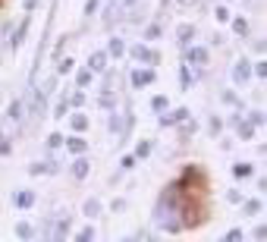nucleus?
Listing matches in <instances>:
<instances>
[{
  "mask_svg": "<svg viewBox=\"0 0 267 242\" xmlns=\"http://www.w3.org/2000/svg\"><path fill=\"white\" fill-rule=\"evenodd\" d=\"M201 217H195V208L192 201L186 198V185L173 182L167 185L164 192H160L157 204H154V223L164 233H180L186 227H192V223H198Z\"/></svg>",
  "mask_w": 267,
  "mask_h": 242,
  "instance_id": "1",
  "label": "nucleus"
},
{
  "mask_svg": "<svg viewBox=\"0 0 267 242\" xmlns=\"http://www.w3.org/2000/svg\"><path fill=\"white\" fill-rule=\"evenodd\" d=\"M186 63L192 66V72L195 76H201V66H207L211 63V53H207V47H186Z\"/></svg>",
  "mask_w": 267,
  "mask_h": 242,
  "instance_id": "2",
  "label": "nucleus"
},
{
  "mask_svg": "<svg viewBox=\"0 0 267 242\" xmlns=\"http://www.w3.org/2000/svg\"><path fill=\"white\" fill-rule=\"evenodd\" d=\"M126 53H132L138 63H160V53L151 50V47H145V44H135V47H129Z\"/></svg>",
  "mask_w": 267,
  "mask_h": 242,
  "instance_id": "3",
  "label": "nucleus"
},
{
  "mask_svg": "<svg viewBox=\"0 0 267 242\" xmlns=\"http://www.w3.org/2000/svg\"><path fill=\"white\" fill-rule=\"evenodd\" d=\"M69 173H73V179H76V182H82L88 173H92V160H88L85 154H76L73 167H69Z\"/></svg>",
  "mask_w": 267,
  "mask_h": 242,
  "instance_id": "4",
  "label": "nucleus"
},
{
  "mask_svg": "<svg viewBox=\"0 0 267 242\" xmlns=\"http://www.w3.org/2000/svg\"><path fill=\"white\" fill-rule=\"evenodd\" d=\"M183 120H189V110L186 107H176V110H164V114H160V126H180Z\"/></svg>",
  "mask_w": 267,
  "mask_h": 242,
  "instance_id": "5",
  "label": "nucleus"
},
{
  "mask_svg": "<svg viewBox=\"0 0 267 242\" xmlns=\"http://www.w3.org/2000/svg\"><path fill=\"white\" fill-rule=\"evenodd\" d=\"M28 25H32V16H22V22L16 25V32H13V38H10V50H19V47H22V41H25V35H28Z\"/></svg>",
  "mask_w": 267,
  "mask_h": 242,
  "instance_id": "6",
  "label": "nucleus"
},
{
  "mask_svg": "<svg viewBox=\"0 0 267 242\" xmlns=\"http://www.w3.org/2000/svg\"><path fill=\"white\" fill-rule=\"evenodd\" d=\"M129 82H132V88H145V85H151V82H154V69L135 66V69H132V76H129Z\"/></svg>",
  "mask_w": 267,
  "mask_h": 242,
  "instance_id": "7",
  "label": "nucleus"
},
{
  "mask_svg": "<svg viewBox=\"0 0 267 242\" xmlns=\"http://www.w3.org/2000/svg\"><path fill=\"white\" fill-rule=\"evenodd\" d=\"M233 82H236V85H248V82H252V63H248V60H236V66H233Z\"/></svg>",
  "mask_w": 267,
  "mask_h": 242,
  "instance_id": "8",
  "label": "nucleus"
},
{
  "mask_svg": "<svg viewBox=\"0 0 267 242\" xmlns=\"http://www.w3.org/2000/svg\"><path fill=\"white\" fill-rule=\"evenodd\" d=\"M28 170H32V176H44V173H47V176H53V173L60 170V164H57V160H35V164L28 167Z\"/></svg>",
  "mask_w": 267,
  "mask_h": 242,
  "instance_id": "9",
  "label": "nucleus"
},
{
  "mask_svg": "<svg viewBox=\"0 0 267 242\" xmlns=\"http://www.w3.org/2000/svg\"><path fill=\"white\" fill-rule=\"evenodd\" d=\"M63 145L69 148V154H85V151H88V142H85V136H82V132L63 139Z\"/></svg>",
  "mask_w": 267,
  "mask_h": 242,
  "instance_id": "10",
  "label": "nucleus"
},
{
  "mask_svg": "<svg viewBox=\"0 0 267 242\" xmlns=\"http://www.w3.org/2000/svg\"><path fill=\"white\" fill-rule=\"evenodd\" d=\"M107 60H110V57H107V50H95L92 57H88V69H92L95 76H101V72L107 69Z\"/></svg>",
  "mask_w": 267,
  "mask_h": 242,
  "instance_id": "11",
  "label": "nucleus"
},
{
  "mask_svg": "<svg viewBox=\"0 0 267 242\" xmlns=\"http://www.w3.org/2000/svg\"><path fill=\"white\" fill-rule=\"evenodd\" d=\"M126 50H129V44L123 41V38H110V44H107V57L123 60V57H126Z\"/></svg>",
  "mask_w": 267,
  "mask_h": 242,
  "instance_id": "12",
  "label": "nucleus"
},
{
  "mask_svg": "<svg viewBox=\"0 0 267 242\" xmlns=\"http://www.w3.org/2000/svg\"><path fill=\"white\" fill-rule=\"evenodd\" d=\"M13 201H16V208H35V201H38V198H35V192L32 189H19V192H16L13 195Z\"/></svg>",
  "mask_w": 267,
  "mask_h": 242,
  "instance_id": "13",
  "label": "nucleus"
},
{
  "mask_svg": "<svg viewBox=\"0 0 267 242\" xmlns=\"http://www.w3.org/2000/svg\"><path fill=\"white\" fill-rule=\"evenodd\" d=\"M195 35H198L195 25H180V29H176V41H180V47H189Z\"/></svg>",
  "mask_w": 267,
  "mask_h": 242,
  "instance_id": "14",
  "label": "nucleus"
},
{
  "mask_svg": "<svg viewBox=\"0 0 267 242\" xmlns=\"http://www.w3.org/2000/svg\"><path fill=\"white\" fill-rule=\"evenodd\" d=\"M22 114H25V101L16 98V101L10 104V110H7V120H10V123H22Z\"/></svg>",
  "mask_w": 267,
  "mask_h": 242,
  "instance_id": "15",
  "label": "nucleus"
},
{
  "mask_svg": "<svg viewBox=\"0 0 267 242\" xmlns=\"http://www.w3.org/2000/svg\"><path fill=\"white\" fill-rule=\"evenodd\" d=\"M101 211H104V204H101L98 198H88V201L82 204V214H85L88 220H98V217H101Z\"/></svg>",
  "mask_w": 267,
  "mask_h": 242,
  "instance_id": "16",
  "label": "nucleus"
},
{
  "mask_svg": "<svg viewBox=\"0 0 267 242\" xmlns=\"http://www.w3.org/2000/svg\"><path fill=\"white\" fill-rule=\"evenodd\" d=\"M233 176L236 179H252L255 176V167L248 164V160H239V164H233Z\"/></svg>",
  "mask_w": 267,
  "mask_h": 242,
  "instance_id": "17",
  "label": "nucleus"
},
{
  "mask_svg": "<svg viewBox=\"0 0 267 242\" xmlns=\"http://www.w3.org/2000/svg\"><path fill=\"white\" fill-rule=\"evenodd\" d=\"M69 126H73V132H85V129H88V117L82 114V110H76V114L69 117Z\"/></svg>",
  "mask_w": 267,
  "mask_h": 242,
  "instance_id": "18",
  "label": "nucleus"
},
{
  "mask_svg": "<svg viewBox=\"0 0 267 242\" xmlns=\"http://www.w3.org/2000/svg\"><path fill=\"white\" fill-rule=\"evenodd\" d=\"M242 208H245V214H261L264 211V201L261 198H242Z\"/></svg>",
  "mask_w": 267,
  "mask_h": 242,
  "instance_id": "19",
  "label": "nucleus"
},
{
  "mask_svg": "<svg viewBox=\"0 0 267 242\" xmlns=\"http://www.w3.org/2000/svg\"><path fill=\"white\" fill-rule=\"evenodd\" d=\"M236 126H239V139H242V142H248V139L255 136V123H252V120H239Z\"/></svg>",
  "mask_w": 267,
  "mask_h": 242,
  "instance_id": "20",
  "label": "nucleus"
},
{
  "mask_svg": "<svg viewBox=\"0 0 267 242\" xmlns=\"http://www.w3.org/2000/svg\"><path fill=\"white\" fill-rule=\"evenodd\" d=\"M151 151H154V142H151V139H141V142L135 145V157H148Z\"/></svg>",
  "mask_w": 267,
  "mask_h": 242,
  "instance_id": "21",
  "label": "nucleus"
},
{
  "mask_svg": "<svg viewBox=\"0 0 267 242\" xmlns=\"http://www.w3.org/2000/svg\"><path fill=\"white\" fill-rule=\"evenodd\" d=\"M229 22H233V32L239 35V38L248 35V19H245V16H236V19H229Z\"/></svg>",
  "mask_w": 267,
  "mask_h": 242,
  "instance_id": "22",
  "label": "nucleus"
},
{
  "mask_svg": "<svg viewBox=\"0 0 267 242\" xmlns=\"http://www.w3.org/2000/svg\"><path fill=\"white\" fill-rule=\"evenodd\" d=\"M92 79H95V72H92V69L76 72V85H79V88H88V85H92Z\"/></svg>",
  "mask_w": 267,
  "mask_h": 242,
  "instance_id": "23",
  "label": "nucleus"
},
{
  "mask_svg": "<svg viewBox=\"0 0 267 242\" xmlns=\"http://www.w3.org/2000/svg\"><path fill=\"white\" fill-rule=\"evenodd\" d=\"M73 66H76V60H73V57H60V66H57V76H69V72H73Z\"/></svg>",
  "mask_w": 267,
  "mask_h": 242,
  "instance_id": "24",
  "label": "nucleus"
},
{
  "mask_svg": "<svg viewBox=\"0 0 267 242\" xmlns=\"http://www.w3.org/2000/svg\"><path fill=\"white\" fill-rule=\"evenodd\" d=\"M167 107H170V98H167V95H157V98H151V110H157V114H164Z\"/></svg>",
  "mask_w": 267,
  "mask_h": 242,
  "instance_id": "25",
  "label": "nucleus"
},
{
  "mask_svg": "<svg viewBox=\"0 0 267 242\" xmlns=\"http://www.w3.org/2000/svg\"><path fill=\"white\" fill-rule=\"evenodd\" d=\"M16 236H19V239H32L35 227H32V223H16Z\"/></svg>",
  "mask_w": 267,
  "mask_h": 242,
  "instance_id": "26",
  "label": "nucleus"
},
{
  "mask_svg": "<svg viewBox=\"0 0 267 242\" xmlns=\"http://www.w3.org/2000/svg\"><path fill=\"white\" fill-rule=\"evenodd\" d=\"M214 19H217V22H229V19H233V13L220 4V7H214Z\"/></svg>",
  "mask_w": 267,
  "mask_h": 242,
  "instance_id": "27",
  "label": "nucleus"
},
{
  "mask_svg": "<svg viewBox=\"0 0 267 242\" xmlns=\"http://www.w3.org/2000/svg\"><path fill=\"white\" fill-rule=\"evenodd\" d=\"M135 160H138L135 154H123V157H120V173H126V170H132V167H135Z\"/></svg>",
  "mask_w": 267,
  "mask_h": 242,
  "instance_id": "28",
  "label": "nucleus"
},
{
  "mask_svg": "<svg viewBox=\"0 0 267 242\" xmlns=\"http://www.w3.org/2000/svg\"><path fill=\"white\" fill-rule=\"evenodd\" d=\"M180 82H183V88H192V66L189 63H183V69H180Z\"/></svg>",
  "mask_w": 267,
  "mask_h": 242,
  "instance_id": "29",
  "label": "nucleus"
},
{
  "mask_svg": "<svg viewBox=\"0 0 267 242\" xmlns=\"http://www.w3.org/2000/svg\"><path fill=\"white\" fill-rule=\"evenodd\" d=\"M44 145H47V151H57V148H60V145H63V136H60V132H50V136H47V142H44Z\"/></svg>",
  "mask_w": 267,
  "mask_h": 242,
  "instance_id": "30",
  "label": "nucleus"
},
{
  "mask_svg": "<svg viewBox=\"0 0 267 242\" xmlns=\"http://www.w3.org/2000/svg\"><path fill=\"white\" fill-rule=\"evenodd\" d=\"M66 101H69V107H73V110H79V107H82V104H85V95H82V88H79V91H76V95H69V98H66Z\"/></svg>",
  "mask_w": 267,
  "mask_h": 242,
  "instance_id": "31",
  "label": "nucleus"
},
{
  "mask_svg": "<svg viewBox=\"0 0 267 242\" xmlns=\"http://www.w3.org/2000/svg\"><path fill=\"white\" fill-rule=\"evenodd\" d=\"M66 114H69V101H60L57 107H53V120H63Z\"/></svg>",
  "mask_w": 267,
  "mask_h": 242,
  "instance_id": "32",
  "label": "nucleus"
},
{
  "mask_svg": "<svg viewBox=\"0 0 267 242\" xmlns=\"http://www.w3.org/2000/svg\"><path fill=\"white\" fill-rule=\"evenodd\" d=\"M220 98H223V104H229V107H242V101H239V98L233 95V91H223Z\"/></svg>",
  "mask_w": 267,
  "mask_h": 242,
  "instance_id": "33",
  "label": "nucleus"
},
{
  "mask_svg": "<svg viewBox=\"0 0 267 242\" xmlns=\"http://www.w3.org/2000/svg\"><path fill=\"white\" fill-rule=\"evenodd\" d=\"M10 151H13V145H10V139H7L4 132H0V157H7Z\"/></svg>",
  "mask_w": 267,
  "mask_h": 242,
  "instance_id": "34",
  "label": "nucleus"
},
{
  "mask_svg": "<svg viewBox=\"0 0 267 242\" xmlns=\"http://www.w3.org/2000/svg\"><path fill=\"white\" fill-rule=\"evenodd\" d=\"M95 236H98V230H95V227H85L76 239H79V242H88V239H95Z\"/></svg>",
  "mask_w": 267,
  "mask_h": 242,
  "instance_id": "35",
  "label": "nucleus"
},
{
  "mask_svg": "<svg viewBox=\"0 0 267 242\" xmlns=\"http://www.w3.org/2000/svg\"><path fill=\"white\" fill-rule=\"evenodd\" d=\"M226 201H229V204H242V192H239V189H229V192H226Z\"/></svg>",
  "mask_w": 267,
  "mask_h": 242,
  "instance_id": "36",
  "label": "nucleus"
},
{
  "mask_svg": "<svg viewBox=\"0 0 267 242\" xmlns=\"http://www.w3.org/2000/svg\"><path fill=\"white\" fill-rule=\"evenodd\" d=\"M252 239H258V242H264V239H267V227H264V223L252 230Z\"/></svg>",
  "mask_w": 267,
  "mask_h": 242,
  "instance_id": "37",
  "label": "nucleus"
},
{
  "mask_svg": "<svg viewBox=\"0 0 267 242\" xmlns=\"http://www.w3.org/2000/svg\"><path fill=\"white\" fill-rule=\"evenodd\" d=\"M252 76H261V79L267 76V63H264V60H258V63H255V69H252Z\"/></svg>",
  "mask_w": 267,
  "mask_h": 242,
  "instance_id": "38",
  "label": "nucleus"
},
{
  "mask_svg": "<svg viewBox=\"0 0 267 242\" xmlns=\"http://www.w3.org/2000/svg\"><path fill=\"white\" fill-rule=\"evenodd\" d=\"M98 7H101L98 0H88V4H85V16H88V19H92V16L98 13Z\"/></svg>",
  "mask_w": 267,
  "mask_h": 242,
  "instance_id": "39",
  "label": "nucleus"
},
{
  "mask_svg": "<svg viewBox=\"0 0 267 242\" xmlns=\"http://www.w3.org/2000/svg\"><path fill=\"white\" fill-rule=\"evenodd\" d=\"M110 211H126V198H113L110 201Z\"/></svg>",
  "mask_w": 267,
  "mask_h": 242,
  "instance_id": "40",
  "label": "nucleus"
},
{
  "mask_svg": "<svg viewBox=\"0 0 267 242\" xmlns=\"http://www.w3.org/2000/svg\"><path fill=\"white\" fill-rule=\"evenodd\" d=\"M41 7V0H22V10L25 13H32V10H38Z\"/></svg>",
  "mask_w": 267,
  "mask_h": 242,
  "instance_id": "41",
  "label": "nucleus"
},
{
  "mask_svg": "<svg viewBox=\"0 0 267 242\" xmlns=\"http://www.w3.org/2000/svg\"><path fill=\"white\" fill-rule=\"evenodd\" d=\"M66 41H69V38H66V35H63V38L57 41V47H53V53H57V57H63V50H66Z\"/></svg>",
  "mask_w": 267,
  "mask_h": 242,
  "instance_id": "42",
  "label": "nucleus"
},
{
  "mask_svg": "<svg viewBox=\"0 0 267 242\" xmlns=\"http://www.w3.org/2000/svg\"><path fill=\"white\" fill-rule=\"evenodd\" d=\"M145 35H148V38H160V25H157V22H151Z\"/></svg>",
  "mask_w": 267,
  "mask_h": 242,
  "instance_id": "43",
  "label": "nucleus"
},
{
  "mask_svg": "<svg viewBox=\"0 0 267 242\" xmlns=\"http://www.w3.org/2000/svg\"><path fill=\"white\" fill-rule=\"evenodd\" d=\"M207 129H211V132H214V136H220V120H217V117H211V123H207Z\"/></svg>",
  "mask_w": 267,
  "mask_h": 242,
  "instance_id": "44",
  "label": "nucleus"
},
{
  "mask_svg": "<svg viewBox=\"0 0 267 242\" xmlns=\"http://www.w3.org/2000/svg\"><path fill=\"white\" fill-rule=\"evenodd\" d=\"M248 117H252V123H255V126H261V123H264V114H261V110H252Z\"/></svg>",
  "mask_w": 267,
  "mask_h": 242,
  "instance_id": "45",
  "label": "nucleus"
},
{
  "mask_svg": "<svg viewBox=\"0 0 267 242\" xmlns=\"http://www.w3.org/2000/svg\"><path fill=\"white\" fill-rule=\"evenodd\" d=\"M239 239H242V230H229L226 233V242H239Z\"/></svg>",
  "mask_w": 267,
  "mask_h": 242,
  "instance_id": "46",
  "label": "nucleus"
}]
</instances>
